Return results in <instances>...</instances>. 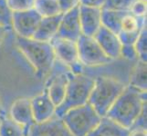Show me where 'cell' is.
<instances>
[{
  "label": "cell",
  "mask_w": 147,
  "mask_h": 136,
  "mask_svg": "<svg viewBox=\"0 0 147 136\" xmlns=\"http://www.w3.org/2000/svg\"><path fill=\"white\" fill-rule=\"evenodd\" d=\"M145 107L146 92L140 91L131 85H126L106 116L130 130L136 118Z\"/></svg>",
  "instance_id": "cell-1"
},
{
  "label": "cell",
  "mask_w": 147,
  "mask_h": 136,
  "mask_svg": "<svg viewBox=\"0 0 147 136\" xmlns=\"http://www.w3.org/2000/svg\"><path fill=\"white\" fill-rule=\"evenodd\" d=\"M17 45L36 71L38 76L48 74L57 61L50 42L17 36Z\"/></svg>",
  "instance_id": "cell-2"
},
{
  "label": "cell",
  "mask_w": 147,
  "mask_h": 136,
  "mask_svg": "<svg viewBox=\"0 0 147 136\" xmlns=\"http://www.w3.org/2000/svg\"><path fill=\"white\" fill-rule=\"evenodd\" d=\"M125 87L126 85L117 79L100 76L94 79L88 103L92 105L100 116H106Z\"/></svg>",
  "instance_id": "cell-3"
},
{
  "label": "cell",
  "mask_w": 147,
  "mask_h": 136,
  "mask_svg": "<svg viewBox=\"0 0 147 136\" xmlns=\"http://www.w3.org/2000/svg\"><path fill=\"white\" fill-rule=\"evenodd\" d=\"M94 84V78L87 75L70 74L62 103L56 109V115L61 118L70 109L86 104Z\"/></svg>",
  "instance_id": "cell-4"
},
{
  "label": "cell",
  "mask_w": 147,
  "mask_h": 136,
  "mask_svg": "<svg viewBox=\"0 0 147 136\" xmlns=\"http://www.w3.org/2000/svg\"><path fill=\"white\" fill-rule=\"evenodd\" d=\"M73 136H89L97 127L101 116L90 103L70 109L61 117Z\"/></svg>",
  "instance_id": "cell-5"
},
{
  "label": "cell",
  "mask_w": 147,
  "mask_h": 136,
  "mask_svg": "<svg viewBox=\"0 0 147 136\" xmlns=\"http://www.w3.org/2000/svg\"><path fill=\"white\" fill-rule=\"evenodd\" d=\"M79 60L86 66H100L111 63V60L100 48L93 36L82 34L77 40Z\"/></svg>",
  "instance_id": "cell-6"
},
{
  "label": "cell",
  "mask_w": 147,
  "mask_h": 136,
  "mask_svg": "<svg viewBox=\"0 0 147 136\" xmlns=\"http://www.w3.org/2000/svg\"><path fill=\"white\" fill-rule=\"evenodd\" d=\"M42 17L34 8L12 13V29L17 36L32 38Z\"/></svg>",
  "instance_id": "cell-7"
},
{
  "label": "cell",
  "mask_w": 147,
  "mask_h": 136,
  "mask_svg": "<svg viewBox=\"0 0 147 136\" xmlns=\"http://www.w3.org/2000/svg\"><path fill=\"white\" fill-rule=\"evenodd\" d=\"M146 27V17H138L128 12L125 15L118 34L121 44H134L140 34Z\"/></svg>",
  "instance_id": "cell-8"
},
{
  "label": "cell",
  "mask_w": 147,
  "mask_h": 136,
  "mask_svg": "<svg viewBox=\"0 0 147 136\" xmlns=\"http://www.w3.org/2000/svg\"><path fill=\"white\" fill-rule=\"evenodd\" d=\"M79 7L62 13L59 31L56 36L77 42L79 37L82 34L80 23Z\"/></svg>",
  "instance_id": "cell-9"
},
{
  "label": "cell",
  "mask_w": 147,
  "mask_h": 136,
  "mask_svg": "<svg viewBox=\"0 0 147 136\" xmlns=\"http://www.w3.org/2000/svg\"><path fill=\"white\" fill-rule=\"evenodd\" d=\"M27 136H73L62 119L54 116L43 123H34L28 130Z\"/></svg>",
  "instance_id": "cell-10"
},
{
  "label": "cell",
  "mask_w": 147,
  "mask_h": 136,
  "mask_svg": "<svg viewBox=\"0 0 147 136\" xmlns=\"http://www.w3.org/2000/svg\"><path fill=\"white\" fill-rule=\"evenodd\" d=\"M35 123H43L56 116L57 106L49 98L46 89L36 96L30 98Z\"/></svg>",
  "instance_id": "cell-11"
},
{
  "label": "cell",
  "mask_w": 147,
  "mask_h": 136,
  "mask_svg": "<svg viewBox=\"0 0 147 136\" xmlns=\"http://www.w3.org/2000/svg\"><path fill=\"white\" fill-rule=\"evenodd\" d=\"M50 44L53 47L56 60H59V63L69 67L79 60L77 42L55 36Z\"/></svg>",
  "instance_id": "cell-12"
},
{
  "label": "cell",
  "mask_w": 147,
  "mask_h": 136,
  "mask_svg": "<svg viewBox=\"0 0 147 136\" xmlns=\"http://www.w3.org/2000/svg\"><path fill=\"white\" fill-rule=\"evenodd\" d=\"M79 16L82 33L87 36H94L101 27V8L80 6Z\"/></svg>",
  "instance_id": "cell-13"
},
{
  "label": "cell",
  "mask_w": 147,
  "mask_h": 136,
  "mask_svg": "<svg viewBox=\"0 0 147 136\" xmlns=\"http://www.w3.org/2000/svg\"><path fill=\"white\" fill-rule=\"evenodd\" d=\"M93 37L111 60L121 57V49L123 44L117 34L110 31L109 29L101 26Z\"/></svg>",
  "instance_id": "cell-14"
},
{
  "label": "cell",
  "mask_w": 147,
  "mask_h": 136,
  "mask_svg": "<svg viewBox=\"0 0 147 136\" xmlns=\"http://www.w3.org/2000/svg\"><path fill=\"white\" fill-rule=\"evenodd\" d=\"M9 117L22 125L28 131V128L35 123L30 98L20 97L15 100L10 106Z\"/></svg>",
  "instance_id": "cell-15"
},
{
  "label": "cell",
  "mask_w": 147,
  "mask_h": 136,
  "mask_svg": "<svg viewBox=\"0 0 147 136\" xmlns=\"http://www.w3.org/2000/svg\"><path fill=\"white\" fill-rule=\"evenodd\" d=\"M69 76L70 74H56L53 77H51V79L49 80L47 86L45 88L49 98L51 99V101L57 107L62 103L64 99Z\"/></svg>",
  "instance_id": "cell-16"
},
{
  "label": "cell",
  "mask_w": 147,
  "mask_h": 136,
  "mask_svg": "<svg viewBox=\"0 0 147 136\" xmlns=\"http://www.w3.org/2000/svg\"><path fill=\"white\" fill-rule=\"evenodd\" d=\"M62 13L54 17H42L36 33L32 38L44 42H50L57 36Z\"/></svg>",
  "instance_id": "cell-17"
},
{
  "label": "cell",
  "mask_w": 147,
  "mask_h": 136,
  "mask_svg": "<svg viewBox=\"0 0 147 136\" xmlns=\"http://www.w3.org/2000/svg\"><path fill=\"white\" fill-rule=\"evenodd\" d=\"M130 130L107 116L101 117L99 124L89 136H129Z\"/></svg>",
  "instance_id": "cell-18"
},
{
  "label": "cell",
  "mask_w": 147,
  "mask_h": 136,
  "mask_svg": "<svg viewBox=\"0 0 147 136\" xmlns=\"http://www.w3.org/2000/svg\"><path fill=\"white\" fill-rule=\"evenodd\" d=\"M128 12L101 8V26L118 34L123 19Z\"/></svg>",
  "instance_id": "cell-19"
},
{
  "label": "cell",
  "mask_w": 147,
  "mask_h": 136,
  "mask_svg": "<svg viewBox=\"0 0 147 136\" xmlns=\"http://www.w3.org/2000/svg\"><path fill=\"white\" fill-rule=\"evenodd\" d=\"M146 63L137 60V64H136L131 74L129 85L140 91H143V92H146Z\"/></svg>",
  "instance_id": "cell-20"
},
{
  "label": "cell",
  "mask_w": 147,
  "mask_h": 136,
  "mask_svg": "<svg viewBox=\"0 0 147 136\" xmlns=\"http://www.w3.org/2000/svg\"><path fill=\"white\" fill-rule=\"evenodd\" d=\"M28 131L9 116L2 117L0 122V136H27Z\"/></svg>",
  "instance_id": "cell-21"
},
{
  "label": "cell",
  "mask_w": 147,
  "mask_h": 136,
  "mask_svg": "<svg viewBox=\"0 0 147 136\" xmlns=\"http://www.w3.org/2000/svg\"><path fill=\"white\" fill-rule=\"evenodd\" d=\"M34 9L42 17H54L62 13L58 0H35Z\"/></svg>",
  "instance_id": "cell-22"
},
{
  "label": "cell",
  "mask_w": 147,
  "mask_h": 136,
  "mask_svg": "<svg viewBox=\"0 0 147 136\" xmlns=\"http://www.w3.org/2000/svg\"><path fill=\"white\" fill-rule=\"evenodd\" d=\"M134 47L138 54V60L146 63L147 59V30L146 27L142 30L138 39L134 44Z\"/></svg>",
  "instance_id": "cell-23"
},
{
  "label": "cell",
  "mask_w": 147,
  "mask_h": 136,
  "mask_svg": "<svg viewBox=\"0 0 147 136\" xmlns=\"http://www.w3.org/2000/svg\"><path fill=\"white\" fill-rule=\"evenodd\" d=\"M12 13L7 0H0V26L7 29L12 28Z\"/></svg>",
  "instance_id": "cell-24"
},
{
  "label": "cell",
  "mask_w": 147,
  "mask_h": 136,
  "mask_svg": "<svg viewBox=\"0 0 147 136\" xmlns=\"http://www.w3.org/2000/svg\"><path fill=\"white\" fill-rule=\"evenodd\" d=\"M135 0H105L102 8L119 10V11H129L131 5Z\"/></svg>",
  "instance_id": "cell-25"
},
{
  "label": "cell",
  "mask_w": 147,
  "mask_h": 136,
  "mask_svg": "<svg viewBox=\"0 0 147 136\" xmlns=\"http://www.w3.org/2000/svg\"><path fill=\"white\" fill-rule=\"evenodd\" d=\"M7 3L12 12H18L34 8L35 0H7Z\"/></svg>",
  "instance_id": "cell-26"
},
{
  "label": "cell",
  "mask_w": 147,
  "mask_h": 136,
  "mask_svg": "<svg viewBox=\"0 0 147 136\" xmlns=\"http://www.w3.org/2000/svg\"><path fill=\"white\" fill-rule=\"evenodd\" d=\"M146 11H147V6H146V1H144V0H135L129 10V12L131 14H133L134 16L138 17H145Z\"/></svg>",
  "instance_id": "cell-27"
},
{
  "label": "cell",
  "mask_w": 147,
  "mask_h": 136,
  "mask_svg": "<svg viewBox=\"0 0 147 136\" xmlns=\"http://www.w3.org/2000/svg\"><path fill=\"white\" fill-rule=\"evenodd\" d=\"M121 56L129 60V61H134L138 60V54L136 52L134 44H123L121 49Z\"/></svg>",
  "instance_id": "cell-28"
},
{
  "label": "cell",
  "mask_w": 147,
  "mask_h": 136,
  "mask_svg": "<svg viewBox=\"0 0 147 136\" xmlns=\"http://www.w3.org/2000/svg\"><path fill=\"white\" fill-rule=\"evenodd\" d=\"M146 117H147V107H145L142 113L139 114V116L136 118L134 123L130 128V131L133 130H142V131H146L147 128V123H146Z\"/></svg>",
  "instance_id": "cell-29"
},
{
  "label": "cell",
  "mask_w": 147,
  "mask_h": 136,
  "mask_svg": "<svg viewBox=\"0 0 147 136\" xmlns=\"http://www.w3.org/2000/svg\"><path fill=\"white\" fill-rule=\"evenodd\" d=\"M58 2L62 13L80 6V0H58Z\"/></svg>",
  "instance_id": "cell-30"
},
{
  "label": "cell",
  "mask_w": 147,
  "mask_h": 136,
  "mask_svg": "<svg viewBox=\"0 0 147 136\" xmlns=\"http://www.w3.org/2000/svg\"><path fill=\"white\" fill-rule=\"evenodd\" d=\"M105 4V0H80V6L102 8Z\"/></svg>",
  "instance_id": "cell-31"
},
{
  "label": "cell",
  "mask_w": 147,
  "mask_h": 136,
  "mask_svg": "<svg viewBox=\"0 0 147 136\" xmlns=\"http://www.w3.org/2000/svg\"><path fill=\"white\" fill-rule=\"evenodd\" d=\"M83 67L84 65L80 62V60L76 61L75 63H73L72 64H70L69 68V71L70 74L72 75H80V74H83Z\"/></svg>",
  "instance_id": "cell-32"
},
{
  "label": "cell",
  "mask_w": 147,
  "mask_h": 136,
  "mask_svg": "<svg viewBox=\"0 0 147 136\" xmlns=\"http://www.w3.org/2000/svg\"><path fill=\"white\" fill-rule=\"evenodd\" d=\"M7 30L8 29L7 27L0 26V46H1V44H3L4 39H5V37H6V34H7Z\"/></svg>",
  "instance_id": "cell-33"
},
{
  "label": "cell",
  "mask_w": 147,
  "mask_h": 136,
  "mask_svg": "<svg viewBox=\"0 0 147 136\" xmlns=\"http://www.w3.org/2000/svg\"><path fill=\"white\" fill-rule=\"evenodd\" d=\"M129 136H147V133H146V131L133 130V131H130Z\"/></svg>",
  "instance_id": "cell-34"
},
{
  "label": "cell",
  "mask_w": 147,
  "mask_h": 136,
  "mask_svg": "<svg viewBox=\"0 0 147 136\" xmlns=\"http://www.w3.org/2000/svg\"><path fill=\"white\" fill-rule=\"evenodd\" d=\"M0 122H1V115H0Z\"/></svg>",
  "instance_id": "cell-35"
},
{
  "label": "cell",
  "mask_w": 147,
  "mask_h": 136,
  "mask_svg": "<svg viewBox=\"0 0 147 136\" xmlns=\"http://www.w3.org/2000/svg\"><path fill=\"white\" fill-rule=\"evenodd\" d=\"M0 109H1V103H0Z\"/></svg>",
  "instance_id": "cell-36"
}]
</instances>
